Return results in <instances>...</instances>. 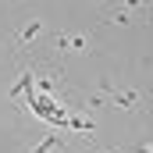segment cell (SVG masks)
I'll return each instance as SVG.
<instances>
[{
	"instance_id": "obj_1",
	"label": "cell",
	"mask_w": 153,
	"mask_h": 153,
	"mask_svg": "<svg viewBox=\"0 0 153 153\" xmlns=\"http://www.w3.org/2000/svg\"><path fill=\"white\" fill-rule=\"evenodd\" d=\"M93 46H96L93 43V32H64V36L53 39V50L57 53H85Z\"/></svg>"
},
{
	"instance_id": "obj_2",
	"label": "cell",
	"mask_w": 153,
	"mask_h": 153,
	"mask_svg": "<svg viewBox=\"0 0 153 153\" xmlns=\"http://www.w3.org/2000/svg\"><path fill=\"white\" fill-rule=\"evenodd\" d=\"M111 103L121 107V111H128V114H139L146 107V93H139V89H114L111 93Z\"/></svg>"
},
{
	"instance_id": "obj_3",
	"label": "cell",
	"mask_w": 153,
	"mask_h": 153,
	"mask_svg": "<svg viewBox=\"0 0 153 153\" xmlns=\"http://www.w3.org/2000/svg\"><path fill=\"white\" fill-rule=\"evenodd\" d=\"M39 36H43V22H39V18H29V22H22V25L14 29V43H18V50L32 46Z\"/></svg>"
},
{
	"instance_id": "obj_4",
	"label": "cell",
	"mask_w": 153,
	"mask_h": 153,
	"mask_svg": "<svg viewBox=\"0 0 153 153\" xmlns=\"http://www.w3.org/2000/svg\"><path fill=\"white\" fill-rule=\"evenodd\" d=\"M61 146V139H57V132H46L43 139H39L36 146H32V153H50V150H57Z\"/></svg>"
},
{
	"instance_id": "obj_5",
	"label": "cell",
	"mask_w": 153,
	"mask_h": 153,
	"mask_svg": "<svg viewBox=\"0 0 153 153\" xmlns=\"http://www.w3.org/2000/svg\"><path fill=\"white\" fill-rule=\"evenodd\" d=\"M107 103H111V96H103V93H96V89L82 100V107H89V111H100V107H107Z\"/></svg>"
}]
</instances>
